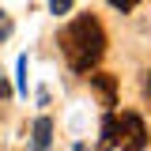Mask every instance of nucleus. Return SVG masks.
Returning a JSON list of instances; mask_svg holds the SVG:
<instances>
[{"label": "nucleus", "instance_id": "obj_7", "mask_svg": "<svg viewBox=\"0 0 151 151\" xmlns=\"http://www.w3.org/2000/svg\"><path fill=\"white\" fill-rule=\"evenodd\" d=\"M68 8H72V0H49V12H53V15H64Z\"/></svg>", "mask_w": 151, "mask_h": 151}, {"label": "nucleus", "instance_id": "obj_11", "mask_svg": "<svg viewBox=\"0 0 151 151\" xmlns=\"http://www.w3.org/2000/svg\"><path fill=\"white\" fill-rule=\"evenodd\" d=\"M147 87H151V76H147Z\"/></svg>", "mask_w": 151, "mask_h": 151}, {"label": "nucleus", "instance_id": "obj_2", "mask_svg": "<svg viewBox=\"0 0 151 151\" xmlns=\"http://www.w3.org/2000/svg\"><path fill=\"white\" fill-rule=\"evenodd\" d=\"M121 147H132V151L147 147V129H144V121L136 113H125L121 117Z\"/></svg>", "mask_w": 151, "mask_h": 151}, {"label": "nucleus", "instance_id": "obj_3", "mask_svg": "<svg viewBox=\"0 0 151 151\" xmlns=\"http://www.w3.org/2000/svg\"><path fill=\"white\" fill-rule=\"evenodd\" d=\"M91 87H94V94L102 98V106H106V110H113V106H117V79H113V76L94 72V76H91Z\"/></svg>", "mask_w": 151, "mask_h": 151}, {"label": "nucleus", "instance_id": "obj_1", "mask_svg": "<svg viewBox=\"0 0 151 151\" xmlns=\"http://www.w3.org/2000/svg\"><path fill=\"white\" fill-rule=\"evenodd\" d=\"M60 49H64V57H68V64L76 72H91L102 60V53H106V30H102V23L94 15L72 19L64 27V34H60Z\"/></svg>", "mask_w": 151, "mask_h": 151}, {"label": "nucleus", "instance_id": "obj_9", "mask_svg": "<svg viewBox=\"0 0 151 151\" xmlns=\"http://www.w3.org/2000/svg\"><path fill=\"white\" fill-rule=\"evenodd\" d=\"M113 8H117V12H132V8H136V4H140V0H110Z\"/></svg>", "mask_w": 151, "mask_h": 151}, {"label": "nucleus", "instance_id": "obj_10", "mask_svg": "<svg viewBox=\"0 0 151 151\" xmlns=\"http://www.w3.org/2000/svg\"><path fill=\"white\" fill-rule=\"evenodd\" d=\"M8 94H12V83H8V79H0V98H8Z\"/></svg>", "mask_w": 151, "mask_h": 151}, {"label": "nucleus", "instance_id": "obj_5", "mask_svg": "<svg viewBox=\"0 0 151 151\" xmlns=\"http://www.w3.org/2000/svg\"><path fill=\"white\" fill-rule=\"evenodd\" d=\"M30 144H34L38 151L53 144V121H49V117H38V121H34V132H30Z\"/></svg>", "mask_w": 151, "mask_h": 151}, {"label": "nucleus", "instance_id": "obj_8", "mask_svg": "<svg viewBox=\"0 0 151 151\" xmlns=\"http://www.w3.org/2000/svg\"><path fill=\"white\" fill-rule=\"evenodd\" d=\"M8 34H12V15H8V12H0V42H4Z\"/></svg>", "mask_w": 151, "mask_h": 151}, {"label": "nucleus", "instance_id": "obj_4", "mask_svg": "<svg viewBox=\"0 0 151 151\" xmlns=\"http://www.w3.org/2000/svg\"><path fill=\"white\" fill-rule=\"evenodd\" d=\"M98 147H121V117L117 113L102 117V140H98Z\"/></svg>", "mask_w": 151, "mask_h": 151}, {"label": "nucleus", "instance_id": "obj_6", "mask_svg": "<svg viewBox=\"0 0 151 151\" xmlns=\"http://www.w3.org/2000/svg\"><path fill=\"white\" fill-rule=\"evenodd\" d=\"M15 72H19L15 91H19V94H27V79H23V76H27V57H19V60H15Z\"/></svg>", "mask_w": 151, "mask_h": 151}]
</instances>
